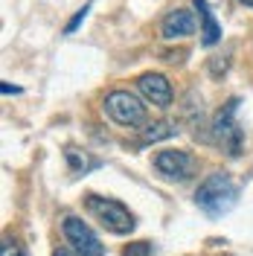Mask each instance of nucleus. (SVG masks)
<instances>
[{
  "label": "nucleus",
  "instance_id": "14",
  "mask_svg": "<svg viewBox=\"0 0 253 256\" xmlns=\"http://www.w3.org/2000/svg\"><path fill=\"white\" fill-rule=\"evenodd\" d=\"M0 256H26L24 254V248H20V244H15V242H3V244H0Z\"/></svg>",
  "mask_w": 253,
  "mask_h": 256
},
{
  "label": "nucleus",
  "instance_id": "5",
  "mask_svg": "<svg viewBox=\"0 0 253 256\" xmlns=\"http://www.w3.org/2000/svg\"><path fill=\"white\" fill-rule=\"evenodd\" d=\"M62 230H64V239L67 244L76 250L79 256H105V248H102V242L96 236L94 230L88 227V224L76 218V216H67L62 222Z\"/></svg>",
  "mask_w": 253,
  "mask_h": 256
},
{
  "label": "nucleus",
  "instance_id": "10",
  "mask_svg": "<svg viewBox=\"0 0 253 256\" xmlns=\"http://www.w3.org/2000/svg\"><path fill=\"white\" fill-rule=\"evenodd\" d=\"M64 158H67V163H70L73 175H88L90 169H96V166H99V160L88 158V154H84V152H79V148H67V152H64Z\"/></svg>",
  "mask_w": 253,
  "mask_h": 256
},
{
  "label": "nucleus",
  "instance_id": "6",
  "mask_svg": "<svg viewBox=\"0 0 253 256\" xmlns=\"http://www.w3.org/2000/svg\"><path fill=\"white\" fill-rule=\"evenodd\" d=\"M154 169L160 175L172 178V180H190L198 169V160L192 158L190 152H180V148H166L154 154Z\"/></svg>",
  "mask_w": 253,
  "mask_h": 256
},
{
  "label": "nucleus",
  "instance_id": "16",
  "mask_svg": "<svg viewBox=\"0 0 253 256\" xmlns=\"http://www.w3.org/2000/svg\"><path fill=\"white\" fill-rule=\"evenodd\" d=\"M52 256H79V254H76V250H70V248H58Z\"/></svg>",
  "mask_w": 253,
  "mask_h": 256
},
{
  "label": "nucleus",
  "instance_id": "2",
  "mask_svg": "<svg viewBox=\"0 0 253 256\" xmlns=\"http://www.w3.org/2000/svg\"><path fill=\"white\" fill-rule=\"evenodd\" d=\"M84 204H88V212H90L108 233H114V236H128V233H134V227H137L134 212H131L122 201H116V198H102V195H88Z\"/></svg>",
  "mask_w": 253,
  "mask_h": 256
},
{
  "label": "nucleus",
  "instance_id": "8",
  "mask_svg": "<svg viewBox=\"0 0 253 256\" xmlns=\"http://www.w3.org/2000/svg\"><path fill=\"white\" fill-rule=\"evenodd\" d=\"M192 30H195V18H192L190 9H172L169 15L163 18V24H160V32H163L166 41L186 38V35H192Z\"/></svg>",
  "mask_w": 253,
  "mask_h": 256
},
{
  "label": "nucleus",
  "instance_id": "13",
  "mask_svg": "<svg viewBox=\"0 0 253 256\" xmlns=\"http://www.w3.org/2000/svg\"><path fill=\"white\" fill-rule=\"evenodd\" d=\"M90 6H94V0H88V3H84V6H82L79 12H76V15L70 18V24H67V26H64V32H67V35H70V32H76L82 26V20H84V18H88V12H90Z\"/></svg>",
  "mask_w": 253,
  "mask_h": 256
},
{
  "label": "nucleus",
  "instance_id": "7",
  "mask_svg": "<svg viewBox=\"0 0 253 256\" xmlns=\"http://www.w3.org/2000/svg\"><path fill=\"white\" fill-rule=\"evenodd\" d=\"M137 90L142 94L146 102H152L160 111H166L172 105V96H174L172 82L166 79L163 73H142L140 79H137Z\"/></svg>",
  "mask_w": 253,
  "mask_h": 256
},
{
  "label": "nucleus",
  "instance_id": "17",
  "mask_svg": "<svg viewBox=\"0 0 253 256\" xmlns=\"http://www.w3.org/2000/svg\"><path fill=\"white\" fill-rule=\"evenodd\" d=\"M238 3H242V6H253V0H238Z\"/></svg>",
  "mask_w": 253,
  "mask_h": 256
},
{
  "label": "nucleus",
  "instance_id": "11",
  "mask_svg": "<svg viewBox=\"0 0 253 256\" xmlns=\"http://www.w3.org/2000/svg\"><path fill=\"white\" fill-rule=\"evenodd\" d=\"M174 134V126L169 122H152V126L142 128V143H154V140H166Z\"/></svg>",
  "mask_w": 253,
  "mask_h": 256
},
{
  "label": "nucleus",
  "instance_id": "1",
  "mask_svg": "<svg viewBox=\"0 0 253 256\" xmlns=\"http://www.w3.org/2000/svg\"><path fill=\"white\" fill-rule=\"evenodd\" d=\"M195 204L198 210L210 218H222L238 204V186L227 172H212L201 180V186L195 192Z\"/></svg>",
  "mask_w": 253,
  "mask_h": 256
},
{
  "label": "nucleus",
  "instance_id": "4",
  "mask_svg": "<svg viewBox=\"0 0 253 256\" xmlns=\"http://www.w3.org/2000/svg\"><path fill=\"white\" fill-rule=\"evenodd\" d=\"M105 114L122 128L146 126V105H142L140 96H134L131 90H111L105 96Z\"/></svg>",
  "mask_w": 253,
  "mask_h": 256
},
{
  "label": "nucleus",
  "instance_id": "3",
  "mask_svg": "<svg viewBox=\"0 0 253 256\" xmlns=\"http://www.w3.org/2000/svg\"><path fill=\"white\" fill-rule=\"evenodd\" d=\"M236 114H238V99L230 96L222 105V111L216 114V120H212V140L227 158H238L242 148H244V131L238 126Z\"/></svg>",
  "mask_w": 253,
  "mask_h": 256
},
{
  "label": "nucleus",
  "instance_id": "9",
  "mask_svg": "<svg viewBox=\"0 0 253 256\" xmlns=\"http://www.w3.org/2000/svg\"><path fill=\"white\" fill-rule=\"evenodd\" d=\"M195 9H198V18H201V30H198L201 44H204V47L218 44V41H222V24L216 20L212 9H210V3H206V0H195Z\"/></svg>",
  "mask_w": 253,
  "mask_h": 256
},
{
  "label": "nucleus",
  "instance_id": "12",
  "mask_svg": "<svg viewBox=\"0 0 253 256\" xmlns=\"http://www.w3.org/2000/svg\"><path fill=\"white\" fill-rule=\"evenodd\" d=\"M154 254V244L152 242H134V244H128L122 256H152Z\"/></svg>",
  "mask_w": 253,
  "mask_h": 256
},
{
  "label": "nucleus",
  "instance_id": "15",
  "mask_svg": "<svg viewBox=\"0 0 253 256\" xmlns=\"http://www.w3.org/2000/svg\"><path fill=\"white\" fill-rule=\"evenodd\" d=\"M0 88H3V94H20V88H15V84H9V82H3Z\"/></svg>",
  "mask_w": 253,
  "mask_h": 256
}]
</instances>
